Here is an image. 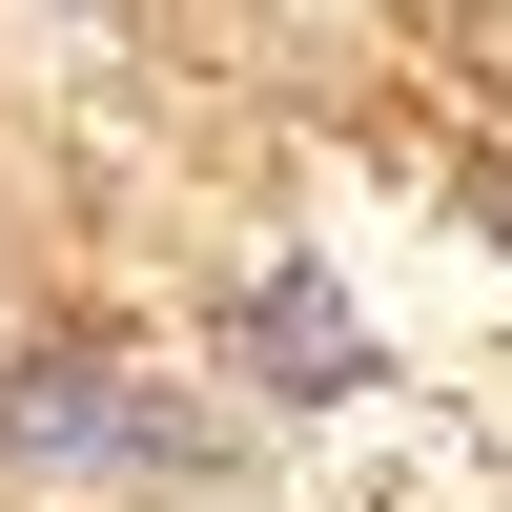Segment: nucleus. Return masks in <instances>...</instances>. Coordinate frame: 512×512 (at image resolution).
Wrapping results in <instances>:
<instances>
[{
  "label": "nucleus",
  "instance_id": "nucleus-1",
  "mask_svg": "<svg viewBox=\"0 0 512 512\" xmlns=\"http://www.w3.org/2000/svg\"><path fill=\"white\" fill-rule=\"evenodd\" d=\"M0 451H82V472H123L144 410H123V369H21V390H0Z\"/></svg>",
  "mask_w": 512,
  "mask_h": 512
}]
</instances>
